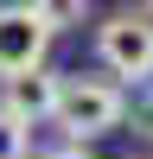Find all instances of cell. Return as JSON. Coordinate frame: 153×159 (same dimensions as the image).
<instances>
[{"instance_id":"obj_1","label":"cell","mask_w":153,"mask_h":159,"mask_svg":"<svg viewBox=\"0 0 153 159\" xmlns=\"http://www.w3.org/2000/svg\"><path fill=\"white\" fill-rule=\"evenodd\" d=\"M128 121V89L115 76H64V102H58V127L64 140H96V134H115Z\"/></svg>"},{"instance_id":"obj_2","label":"cell","mask_w":153,"mask_h":159,"mask_svg":"<svg viewBox=\"0 0 153 159\" xmlns=\"http://www.w3.org/2000/svg\"><path fill=\"white\" fill-rule=\"evenodd\" d=\"M96 64L115 83H153V13H109L96 25Z\"/></svg>"},{"instance_id":"obj_3","label":"cell","mask_w":153,"mask_h":159,"mask_svg":"<svg viewBox=\"0 0 153 159\" xmlns=\"http://www.w3.org/2000/svg\"><path fill=\"white\" fill-rule=\"evenodd\" d=\"M45 51H51V25L32 7H0V83L45 70Z\"/></svg>"},{"instance_id":"obj_4","label":"cell","mask_w":153,"mask_h":159,"mask_svg":"<svg viewBox=\"0 0 153 159\" xmlns=\"http://www.w3.org/2000/svg\"><path fill=\"white\" fill-rule=\"evenodd\" d=\"M7 96H0V108L19 115L26 127L38 121H58V102H64V76L58 70H32V76H13V83H0Z\"/></svg>"},{"instance_id":"obj_5","label":"cell","mask_w":153,"mask_h":159,"mask_svg":"<svg viewBox=\"0 0 153 159\" xmlns=\"http://www.w3.org/2000/svg\"><path fill=\"white\" fill-rule=\"evenodd\" d=\"M26 7L51 25V38H58V32H76V25L89 19V0H26Z\"/></svg>"},{"instance_id":"obj_6","label":"cell","mask_w":153,"mask_h":159,"mask_svg":"<svg viewBox=\"0 0 153 159\" xmlns=\"http://www.w3.org/2000/svg\"><path fill=\"white\" fill-rule=\"evenodd\" d=\"M26 153H32V127L0 108V159H26Z\"/></svg>"},{"instance_id":"obj_7","label":"cell","mask_w":153,"mask_h":159,"mask_svg":"<svg viewBox=\"0 0 153 159\" xmlns=\"http://www.w3.org/2000/svg\"><path fill=\"white\" fill-rule=\"evenodd\" d=\"M38 159H96V153H89L83 140H64V147H45V153H38Z\"/></svg>"},{"instance_id":"obj_8","label":"cell","mask_w":153,"mask_h":159,"mask_svg":"<svg viewBox=\"0 0 153 159\" xmlns=\"http://www.w3.org/2000/svg\"><path fill=\"white\" fill-rule=\"evenodd\" d=\"M134 127H140V140H147V147H153V102H147V108L134 115Z\"/></svg>"},{"instance_id":"obj_9","label":"cell","mask_w":153,"mask_h":159,"mask_svg":"<svg viewBox=\"0 0 153 159\" xmlns=\"http://www.w3.org/2000/svg\"><path fill=\"white\" fill-rule=\"evenodd\" d=\"M134 159H153V153H134Z\"/></svg>"},{"instance_id":"obj_10","label":"cell","mask_w":153,"mask_h":159,"mask_svg":"<svg viewBox=\"0 0 153 159\" xmlns=\"http://www.w3.org/2000/svg\"><path fill=\"white\" fill-rule=\"evenodd\" d=\"M147 13H153V0H147Z\"/></svg>"}]
</instances>
